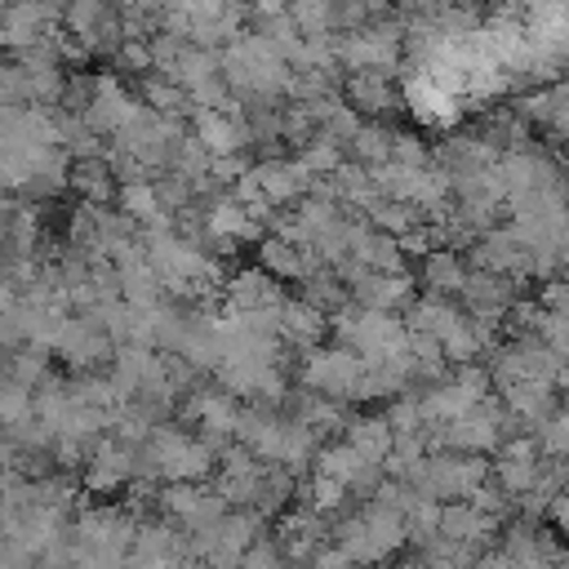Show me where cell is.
<instances>
[{
  "instance_id": "1",
  "label": "cell",
  "mask_w": 569,
  "mask_h": 569,
  "mask_svg": "<svg viewBox=\"0 0 569 569\" xmlns=\"http://www.w3.org/2000/svg\"><path fill=\"white\" fill-rule=\"evenodd\" d=\"M222 71H227L236 84L258 89V93H271V89H280V84L289 80V71H284V49H280L276 40H267L262 31L236 36L231 49L222 53Z\"/></svg>"
}]
</instances>
